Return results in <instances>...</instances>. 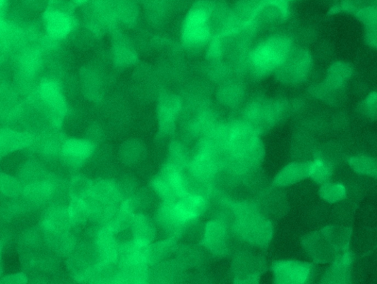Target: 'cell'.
Segmentation results:
<instances>
[{"mask_svg":"<svg viewBox=\"0 0 377 284\" xmlns=\"http://www.w3.org/2000/svg\"><path fill=\"white\" fill-rule=\"evenodd\" d=\"M266 271L263 257L251 252L237 254L232 263V273L236 283H257Z\"/></svg>","mask_w":377,"mask_h":284,"instance_id":"10","label":"cell"},{"mask_svg":"<svg viewBox=\"0 0 377 284\" xmlns=\"http://www.w3.org/2000/svg\"><path fill=\"white\" fill-rule=\"evenodd\" d=\"M190 161L187 149L182 143L174 142L170 144L168 149L167 163L175 166L184 171L187 168Z\"/></svg>","mask_w":377,"mask_h":284,"instance_id":"44","label":"cell"},{"mask_svg":"<svg viewBox=\"0 0 377 284\" xmlns=\"http://www.w3.org/2000/svg\"><path fill=\"white\" fill-rule=\"evenodd\" d=\"M3 244L0 242V276L2 273L1 255H2Z\"/></svg>","mask_w":377,"mask_h":284,"instance_id":"58","label":"cell"},{"mask_svg":"<svg viewBox=\"0 0 377 284\" xmlns=\"http://www.w3.org/2000/svg\"><path fill=\"white\" fill-rule=\"evenodd\" d=\"M148 246L134 240L119 246L118 266H128L147 264Z\"/></svg>","mask_w":377,"mask_h":284,"instance_id":"26","label":"cell"},{"mask_svg":"<svg viewBox=\"0 0 377 284\" xmlns=\"http://www.w3.org/2000/svg\"><path fill=\"white\" fill-rule=\"evenodd\" d=\"M67 209L68 220L72 228L83 227L91 218L89 206L83 199L71 198Z\"/></svg>","mask_w":377,"mask_h":284,"instance_id":"35","label":"cell"},{"mask_svg":"<svg viewBox=\"0 0 377 284\" xmlns=\"http://www.w3.org/2000/svg\"><path fill=\"white\" fill-rule=\"evenodd\" d=\"M353 257L349 252L339 255L323 276V283H349Z\"/></svg>","mask_w":377,"mask_h":284,"instance_id":"22","label":"cell"},{"mask_svg":"<svg viewBox=\"0 0 377 284\" xmlns=\"http://www.w3.org/2000/svg\"><path fill=\"white\" fill-rule=\"evenodd\" d=\"M351 229L329 226L306 235L302 241L306 253L316 263H332L339 255L348 252Z\"/></svg>","mask_w":377,"mask_h":284,"instance_id":"3","label":"cell"},{"mask_svg":"<svg viewBox=\"0 0 377 284\" xmlns=\"http://www.w3.org/2000/svg\"><path fill=\"white\" fill-rule=\"evenodd\" d=\"M182 109L181 99L176 95L164 93L159 100L157 116L160 132L162 136H169L176 128V121Z\"/></svg>","mask_w":377,"mask_h":284,"instance_id":"12","label":"cell"},{"mask_svg":"<svg viewBox=\"0 0 377 284\" xmlns=\"http://www.w3.org/2000/svg\"><path fill=\"white\" fill-rule=\"evenodd\" d=\"M333 173V168L328 163L320 159H315L311 161L310 168L311 178L317 185H323L330 181Z\"/></svg>","mask_w":377,"mask_h":284,"instance_id":"45","label":"cell"},{"mask_svg":"<svg viewBox=\"0 0 377 284\" xmlns=\"http://www.w3.org/2000/svg\"><path fill=\"white\" fill-rule=\"evenodd\" d=\"M279 187L273 186L265 188L259 196L258 203L256 204L261 214L268 218V215L284 212L286 199Z\"/></svg>","mask_w":377,"mask_h":284,"instance_id":"28","label":"cell"},{"mask_svg":"<svg viewBox=\"0 0 377 284\" xmlns=\"http://www.w3.org/2000/svg\"><path fill=\"white\" fill-rule=\"evenodd\" d=\"M229 206L233 214L232 231L235 236L255 247H268L273 238V227L256 204L232 202Z\"/></svg>","mask_w":377,"mask_h":284,"instance_id":"2","label":"cell"},{"mask_svg":"<svg viewBox=\"0 0 377 284\" xmlns=\"http://www.w3.org/2000/svg\"><path fill=\"white\" fill-rule=\"evenodd\" d=\"M23 212L22 206L9 203L0 207V216L6 221H12Z\"/></svg>","mask_w":377,"mask_h":284,"instance_id":"52","label":"cell"},{"mask_svg":"<svg viewBox=\"0 0 377 284\" xmlns=\"http://www.w3.org/2000/svg\"><path fill=\"white\" fill-rule=\"evenodd\" d=\"M150 185L162 202L176 203L177 202L179 197L160 173L151 179Z\"/></svg>","mask_w":377,"mask_h":284,"instance_id":"46","label":"cell"},{"mask_svg":"<svg viewBox=\"0 0 377 284\" xmlns=\"http://www.w3.org/2000/svg\"><path fill=\"white\" fill-rule=\"evenodd\" d=\"M313 63V56L309 50L294 47L274 75L281 85L296 87L301 85L310 76Z\"/></svg>","mask_w":377,"mask_h":284,"instance_id":"7","label":"cell"},{"mask_svg":"<svg viewBox=\"0 0 377 284\" xmlns=\"http://www.w3.org/2000/svg\"><path fill=\"white\" fill-rule=\"evenodd\" d=\"M80 77L85 95L93 101H98L102 96V82L99 75L92 69L85 68Z\"/></svg>","mask_w":377,"mask_h":284,"instance_id":"36","label":"cell"},{"mask_svg":"<svg viewBox=\"0 0 377 284\" xmlns=\"http://www.w3.org/2000/svg\"><path fill=\"white\" fill-rule=\"evenodd\" d=\"M23 6L31 11H46L49 6V0H23Z\"/></svg>","mask_w":377,"mask_h":284,"instance_id":"53","label":"cell"},{"mask_svg":"<svg viewBox=\"0 0 377 284\" xmlns=\"http://www.w3.org/2000/svg\"><path fill=\"white\" fill-rule=\"evenodd\" d=\"M208 199L199 194L188 193L175 203L176 211L187 223L198 218L208 210Z\"/></svg>","mask_w":377,"mask_h":284,"instance_id":"18","label":"cell"},{"mask_svg":"<svg viewBox=\"0 0 377 284\" xmlns=\"http://www.w3.org/2000/svg\"><path fill=\"white\" fill-rule=\"evenodd\" d=\"M115 20L126 26L133 25L138 19V8L133 0H116Z\"/></svg>","mask_w":377,"mask_h":284,"instance_id":"38","label":"cell"},{"mask_svg":"<svg viewBox=\"0 0 377 284\" xmlns=\"http://www.w3.org/2000/svg\"><path fill=\"white\" fill-rule=\"evenodd\" d=\"M355 16L368 29H377V11L374 6L357 9Z\"/></svg>","mask_w":377,"mask_h":284,"instance_id":"49","label":"cell"},{"mask_svg":"<svg viewBox=\"0 0 377 284\" xmlns=\"http://www.w3.org/2000/svg\"><path fill=\"white\" fill-rule=\"evenodd\" d=\"M95 144L87 139L72 138L64 141L61 156L68 166L80 167L94 154Z\"/></svg>","mask_w":377,"mask_h":284,"instance_id":"14","label":"cell"},{"mask_svg":"<svg viewBox=\"0 0 377 284\" xmlns=\"http://www.w3.org/2000/svg\"><path fill=\"white\" fill-rule=\"evenodd\" d=\"M365 41L370 47L376 49L377 47V29L366 30Z\"/></svg>","mask_w":377,"mask_h":284,"instance_id":"55","label":"cell"},{"mask_svg":"<svg viewBox=\"0 0 377 284\" xmlns=\"http://www.w3.org/2000/svg\"><path fill=\"white\" fill-rule=\"evenodd\" d=\"M16 176L20 180L23 185H26L30 183L45 180L49 175L40 161L31 159L21 163Z\"/></svg>","mask_w":377,"mask_h":284,"instance_id":"34","label":"cell"},{"mask_svg":"<svg viewBox=\"0 0 377 284\" xmlns=\"http://www.w3.org/2000/svg\"><path fill=\"white\" fill-rule=\"evenodd\" d=\"M132 240L145 245L153 242L157 235L155 224L148 216L136 214L131 226Z\"/></svg>","mask_w":377,"mask_h":284,"instance_id":"27","label":"cell"},{"mask_svg":"<svg viewBox=\"0 0 377 284\" xmlns=\"http://www.w3.org/2000/svg\"><path fill=\"white\" fill-rule=\"evenodd\" d=\"M229 229L227 223L221 220H213L205 226L202 245L216 257L228 254Z\"/></svg>","mask_w":377,"mask_h":284,"instance_id":"11","label":"cell"},{"mask_svg":"<svg viewBox=\"0 0 377 284\" xmlns=\"http://www.w3.org/2000/svg\"><path fill=\"white\" fill-rule=\"evenodd\" d=\"M286 111L284 99L256 97L247 104L241 121L261 135L278 124Z\"/></svg>","mask_w":377,"mask_h":284,"instance_id":"5","label":"cell"},{"mask_svg":"<svg viewBox=\"0 0 377 284\" xmlns=\"http://www.w3.org/2000/svg\"><path fill=\"white\" fill-rule=\"evenodd\" d=\"M23 183L16 176L9 173H0V193L9 198L22 196Z\"/></svg>","mask_w":377,"mask_h":284,"instance_id":"41","label":"cell"},{"mask_svg":"<svg viewBox=\"0 0 377 284\" xmlns=\"http://www.w3.org/2000/svg\"><path fill=\"white\" fill-rule=\"evenodd\" d=\"M28 278L24 273L11 274L0 280L2 283H28Z\"/></svg>","mask_w":377,"mask_h":284,"instance_id":"54","label":"cell"},{"mask_svg":"<svg viewBox=\"0 0 377 284\" xmlns=\"http://www.w3.org/2000/svg\"><path fill=\"white\" fill-rule=\"evenodd\" d=\"M226 50L225 39L216 35L211 39L207 50V57L212 62L220 61L224 57Z\"/></svg>","mask_w":377,"mask_h":284,"instance_id":"48","label":"cell"},{"mask_svg":"<svg viewBox=\"0 0 377 284\" xmlns=\"http://www.w3.org/2000/svg\"><path fill=\"white\" fill-rule=\"evenodd\" d=\"M361 109L369 118L375 120L377 113V94L376 91L370 92L364 99Z\"/></svg>","mask_w":377,"mask_h":284,"instance_id":"51","label":"cell"},{"mask_svg":"<svg viewBox=\"0 0 377 284\" xmlns=\"http://www.w3.org/2000/svg\"><path fill=\"white\" fill-rule=\"evenodd\" d=\"M43 19L47 35L55 40L70 35L75 27L73 16L61 8L49 7L44 12Z\"/></svg>","mask_w":377,"mask_h":284,"instance_id":"13","label":"cell"},{"mask_svg":"<svg viewBox=\"0 0 377 284\" xmlns=\"http://www.w3.org/2000/svg\"><path fill=\"white\" fill-rule=\"evenodd\" d=\"M156 221L168 238L176 240L182 236L187 224L176 211L175 203L162 202L157 211Z\"/></svg>","mask_w":377,"mask_h":284,"instance_id":"16","label":"cell"},{"mask_svg":"<svg viewBox=\"0 0 377 284\" xmlns=\"http://www.w3.org/2000/svg\"><path fill=\"white\" fill-rule=\"evenodd\" d=\"M9 4V0H0V15L3 16V13L6 11Z\"/></svg>","mask_w":377,"mask_h":284,"instance_id":"56","label":"cell"},{"mask_svg":"<svg viewBox=\"0 0 377 284\" xmlns=\"http://www.w3.org/2000/svg\"><path fill=\"white\" fill-rule=\"evenodd\" d=\"M310 92L311 94L318 99L330 103L333 101L336 93L338 92L330 89L328 86H325L323 82L318 83V85L312 87Z\"/></svg>","mask_w":377,"mask_h":284,"instance_id":"50","label":"cell"},{"mask_svg":"<svg viewBox=\"0 0 377 284\" xmlns=\"http://www.w3.org/2000/svg\"><path fill=\"white\" fill-rule=\"evenodd\" d=\"M273 280L279 284H303L310 282L313 266L306 262L281 260L272 265Z\"/></svg>","mask_w":377,"mask_h":284,"instance_id":"9","label":"cell"},{"mask_svg":"<svg viewBox=\"0 0 377 284\" xmlns=\"http://www.w3.org/2000/svg\"><path fill=\"white\" fill-rule=\"evenodd\" d=\"M112 56L114 63L119 68H128L138 60L135 49L122 35L114 37Z\"/></svg>","mask_w":377,"mask_h":284,"instance_id":"30","label":"cell"},{"mask_svg":"<svg viewBox=\"0 0 377 284\" xmlns=\"http://www.w3.org/2000/svg\"><path fill=\"white\" fill-rule=\"evenodd\" d=\"M294 47L292 39L284 35H273L262 41L248 56L252 76L263 79L275 73Z\"/></svg>","mask_w":377,"mask_h":284,"instance_id":"4","label":"cell"},{"mask_svg":"<svg viewBox=\"0 0 377 284\" xmlns=\"http://www.w3.org/2000/svg\"><path fill=\"white\" fill-rule=\"evenodd\" d=\"M95 183L89 178L78 175L74 176L68 185L71 198L87 200L92 195Z\"/></svg>","mask_w":377,"mask_h":284,"instance_id":"40","label":"cell"},{"mask_svg":"<svg viewBox=\"0 0 377 284\" xmlns=\"http://www.w3.org/2000/svg\"><path fill=\"white\" fill-rule=\"evenodd\" d=\"M261 135L243 121L229 123L226 154L222 166L236 177L260 168L265 156Z\"/></svg>","mask_w":377,"mask_h":284,"instance_id":"1","label":"cell"},{"mask_svg":"<svg viewBox=\"0 0 377 284\" xmlns=\"http://www.w3.org/2000/svg\"><path fill=\"white\" fill-rule=\"evenodd\" d=\"M152 267L149 278L157 283H171L180 280L186 270L176 259H167Z\"/></svg>","mask_w":377,"mask_h":284,"instance_id":"25","label":"cell"},{"mask_svg":"<svg viewBox=\"0 0 377 284\" xmlns=\"http://www.w3.org/2000/svg\"><path fill=\"white\" fill-rule=\"evenodd\" d=\"M200 249L193 245H176L174 254L185 269L198 266L203 259Z\"/></svg>","mask_w":377,"mask_h":284,"instance_id":"37","label":"cell"},{"mask_svg":"<svg viewBox=\"0 0 377 284\" xmlns=\"http://www.w3.org/2000/svg\"><path fill=\"white\" fill-rule=\"evenodd\" d=\"M58 183L49 176L45 180L30 183L24 185L22 196L30 204H46L57 193Z\"/></svg>","mask_w":377,"mask_h":284,"instance_id":"17","label":"cell"},{"mask_svg":"<svg viewBox=\"0 0 377 284\" xmlns=\"http://www.w3.org/2000/svg\"><path fill=\"white\" fill-rule=\"evenodd\" d=\"M310 162L295 161L286 165L274 178L272 186L279 188L287 187L309 178Z\"/></svg>","mask_w":377,"mask_h":284,"instance_id":"19","label":"cell"},{"mask_svg":"<svg viewBox=\"0 0 377 284\" xmlns=\"http://www.w3.org/2000/svg\"><path fill=\"white\" fill-rule=\"evenodd\" d=\"M287 2L294 1V0H286Z\"/></svg>","mask_w":377,"mask_h":284,"instance_id":"59","label":"cell"},{"mask_svg":"<svg viewBox=\"0 0 377 284\" xmlns=\"http://www.w3.org/2000/svg\"><path fill=\"white\" fill-rule=\"evenodd\" d=\"M214 13L213 4L198 2L186 16L181 30L184 44L188 47H201L213 38L211 20Z\"/></svg>","mask_w":377,"mask_h":284,"instance_id":"6","label":"cell"},{"mask_svg":"<svg viewBox=\"0 0 377 284\" xmlns=\"http://www.w3.org/2000/svg\"><path fill=\"white\" fill-rule=\"evenodd\" d=\"M44 240L51 252L60 257H68L77 247L76 238L71 230L44 233Z\"/></svg>","mask_w":377,"mask_h":284,"instance_id":"20","label":"cell"},{"mask_svg":"<svg viewBox=\"0 0 377 284\" xmlns=\"http://www.w3.org/2000/svg\"><path fill=\"white\" fill-rule=\"evenodd\" d=\"M136 206L133 200H124L118 207L112 220L106 225L114 235L129 228L133 223Z\"/></svg>","mask_w":377,"mask_h":284,"instance_id":"29","label":"cell"},{"mask_svg":"<svg viewBox=\"0 0 377 284\" xmlns=\"http://www.w3.org/2000/svg\"><path fill=\"white\" fill-rule=\"evenodd\" d=\"M341 12L340 7L339 6H335L331 8L330 11V14L335 15Z\"/></svg>","mask_w":377,"mask_h":284,"instance_id":"57","label":"cell"},{"mask_svg":"<svg viewBox=\"0 0 377 284\" xmlns=\"http://www.w3.org/2000/svg\"><path fill=\"white\" fill-rule=\"evenodd\" d=\"M174 190L179 199L186 196L188 192V183L183 173V170L178 167L166 163L160 173Z\"/></svg>","mask_w":377,"mask_h":284,"instance_id":"32","label":"cell"},{"mask_svg":"<svg viewBox=\"0 0 377 284\" xmlns=\"http://www.w3.org/2000/svg\"><path fill=\"white\" fill-rule=\"evenodd\" d=\"M177 245L176 240L167 238L148 246L147 264L149 266L156 265L174 254Z\"/></svg>","mask_w":377,"mask_h":284,"instance_id":"33","label":"cell"},{"mask_svg":"<svg viewBox=\"0 0 377 284\" xmlns=\"http://www.w3.org/2000/svg\"><path fill=\"white\" fill-rule=\"evenodd\" d=\"M38 93L47 109V121L55 128H59L67 112L66 98L59 82L45 78L40 83Z\"/></svg>","mask_w":377,"mask_h":284,"instance_id":"8","label":"cell"},{"mask_svg":"<svg viewBox=\"0 0 377 284\" xmlns=\"http://www.w3.org/2000/svg\"><path fill=\"white\" fill-rule=\"evenodd\" d=\"M319 195L325 202L337 204L347 198V190L341 183L330 181L321 185Z\"/></svg>","mask_w":377,"mask_h":284,"instance_id":"42","label":"cell"},{"mask_svg":"<svg viewBox=\"0 0 377 284\" xmlns=\"http://www.w3.org/2000/svg\"><path fill=\"white\" fill-rule=\"evenodd\" d=\"M246 97V89L241 82H229L222 85L217 91L219 103L229 108L241 105Z\"/></svg>","mask_w":377,"mask_h":284,"instance_id":"31","label":"cell"},{"mask_svg":"<svg viewBox=\"0 0 377 284\" xmlns=\"http://www.w3.org/2000/svg\"><path fill=\"white\" fill-rule=\"evenodd\" d=\"M94 243L97 262L116 264L121 245L116 240L114 233L106 226L97 231Z\"/></svg>","mask_w":377,"mask_h":284,"instance_id":"15","label":"cell"},{"mask_svg":"<svg viewBox=\"0 0 377 284\" xmlns=\"http://www.w3.org/2000/svg\"><path fill=\"white\" fill-rule=\"evenodd\" d=\"M41 228L44 233L71 230L67 207L59 204L49 207L43 216Z\"/></svg>","mask_w":377,"mask_h":284,"instance_id":"21","label":"cell"},{"mask_svg":"<svg viewBox=\"0 0 377 284\" xmlns=\"http://www.w3.org/2000/svg\"><path fill=\"white\" fill-rule=\"evenodd\" d=\"M353 75L354 69L349 63L337 61L329 66L323 82L330 89L339 92L345 89Z\"/></svg>","mask_w":377,"mask_h":284,"instance_id":"23","label":"cell"},{"mask_svg":"<svg viewBox=\"0 0 377 284\" xmlns=\"http://www.w3.org/2000/svg\"><path fill=\"white\" fill-rule=\"evenodd\" d=\"M124 196L123 189L118 183L106 179L95 183L90 197L107 204L118 206L124 202Z\"/></svg>","mask_w":377,"mask_h":284,"instance_id":"24","label":"cell"},{"mask_svg":"<svg viewBox=\"0 0 377 284\" xmlns=\"http://www.w3.org/2000/svg\"><path fill=\"white\" fill-rule=\"evenodd\" d=\"M348 162L352 169L359 175L376 178L377 175V162L376 159L364 156H352Z\"/></svg>","mask_w":377,"mask_h":284,"instance_id":"43","label":"cell"},{"mask_svg":"<svg viewBox=\"0 0 377 284\" xmlns=\"http://www.w3.org/2000/svg\"><path fill=\"white\" fill-rule=\"evenodd\" d=\"M65 140L60 135L47 133L39 142V152L42 156L53 159L61 156L62 146Z\"/></svg>","mask_w":377,"mask_h":284,"instance_id":"39","label":"cell"},{"mask_svg":"<svg viewBox=\"0 0 377 284\" xmlns=\"http://www.w3.org/2000/svg\"><path fill=\"white\" fill-rule=\"evenodd\" d=\"M145 147L139 141H128L121 149V157L127 164L138 162L143 157Z\"/></svg>","mask_w":377,"mask_h":284,"instance_id":"47","label":"cell"}]
</instances>
